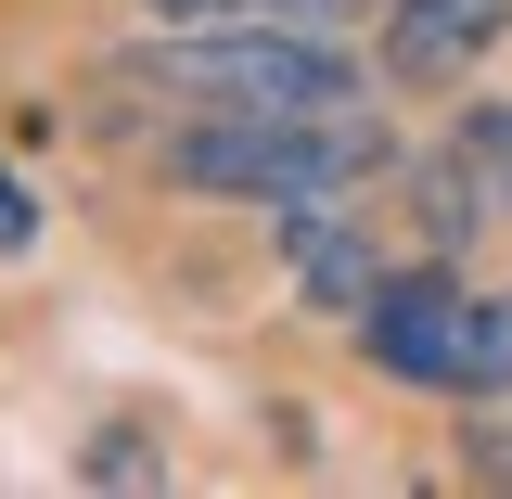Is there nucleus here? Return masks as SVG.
I'll list each match as a JSON object with an SVG mask.
<instances>
[{"instance_id": "obj_1", "label": "nucleus", "mask_w": 512, "mask_h": 499, "mask_svg": "<svg viewBox=\"0 0 512 499\" xmlns=\"http://www.w3.org/2000/svg\"><path fill=\"white\" fill-rule=\"evenodd\" d=\"M141 90H180L205 116H346L359 103V64L333 52L320 26H269V13H218V26H180L128 64Z\"/></svg>"}, {"instance_id": "obj_2", "label": "nucleus", "mask_w": 512, "mask_h": 499, "mask_svg": "<svg viewBox=\"0 0 512 499\" xmlns=\"http://www.w3.org/2000/svg\"><path fill=\"white\" fill-rule=\"evenodd\" d=\"M397 154L359 103L346 116H192L167 141V180L180 192H244V205H333V192H359Z\"/></svg>"}, {"instance_id": "obj_3", "label": "nucleus", "mask_w": 512, "mask_h": 499, "mask_svg": "<svg viewBox=\"0 0 512 499\" xmlns=\"http://www.w3.org/2000/svg\"><path fill=\"white\" fill-rule=\"evenodd\" d=\"M359 333V359L397 384H436V397H474V346H487V308L448 282V269H384L372 308L346 320Z\"/></svg>"}, {"instance_id": "obj_4", "label": "nucleus", "mask_w": 512, "mask_h": 499, "mask_svg": "<svg viewBox=\"0 0 512 499\" xmlns=\"http://www.w3.org/2000/svg\"><path fill=\"white\" fill-rule=\"evenodd\" d=\"M512 0H397L384 13V77H410V90H461V64L500 52Z\"/></svg>"}, {"instance_id": "obj_5", "label": "nucleus", "mask_w": 512, "mask_h": 499, "mask_svg": "<svg viewBox=\"0 0 512 499\" xmlns=\"http://www.w3.org/2000/svg\"><path fill=\"white\" fill-rule=\"evenodd\" d=\"M282 231H295V269H308V295L320 308H372V282H384V256L359 244V231H346V218H320V205H282Z\"/></svg>"}, {"instance_id": "obj_6", "label": "nucleus", "mask_w": 512, "mask_h": 499, "mask_svg": "<svg viewBox=\"0 0 512 499\" xmlns=\"http://www.w3.org/2000/svg\"><path fill=\"white\" fill-rule=\"evenodd\" d=\"M461 154H474V167H487V192L512 205V103H474V116H461Z\"/></svg>"}, {"instance_id": "obj_7", "label": "nucleus", "mask_w": 512, "mask_h": 499, "mask_svg": "<svg viewBox=\"0 0 512 499\" xmlns=\"http://www.w3.org/2000/svg\"><path fill=\"white\" fill-rule=\"evenodd\" d=\"M474 397H512V295L487 308V346H474Z\"/></svg>"}, {"instance_id": "obj_8", "label": "nucleus", "mask_w": 512, "mask_h": 499, "mask_svg": "<svg viewBox=\"0 0 512 499\" xmlns=\"http://www.w3.org/2000/svg\"><path fill=\"white\" fill-rule=\"evenodd\" d=\"M244 13H269V26H346L359 0H244Z\"/></svg>"}, {"instance_id": "obj_9", "label": "nucleus", "mask_w": 512, "mask_h": 499, "mask_svg": "<svg viewBox=\"0 0 512 499\" xmlns=\"http://www.w3.org/2000/svg\"><path fill=\"white\" fill-rule=\"evenodd\" d=\"M26 231H39V205H26V180L0 167V256H26Z\"/></svg>"}, {"instance_id": "obj_10", "label": "nucleus", "mask_w": 512, "mask_h": 499, "mask_svg": "<svg viewBox=\"0 0 512 499\" xmlns=\"http://www.w3.org/2000/svg\"><path fill=\"white\" fill-rule=\"evenodd\" d=\"M141 13H180V26H218V13H244V0H141Z\"/></svg>"}]
</instances>
